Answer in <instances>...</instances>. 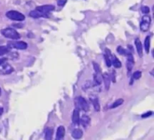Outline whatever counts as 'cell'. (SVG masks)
<instances>
[{
    "label": "cell",
    "instance_id": "cell-27",
    "mask_svg": "<svg viewBox=\"0 0 154 140\" xmlns=\"http://www.w3.org/2000/svg\"><path fill=\"white\" fill-rule=\"evenodd\" d=\"M141 11L146 14H148L150 12V8L147 6H142L141 7Z\"/></svg>",
    "mask_w": 154,
    "mask_h": 140
},
{
    "label": "cell",
    "instance_id": "cell-19",
    "mask_svg": "<svg viewBox=\"0 0 154 140\" xmlns=\"http://www.w3.org/2000/svg\"><path fill=\"white\" fill-rule=\"evenodd\" d=\"M102 81V75L101 72H96L94 75V83L96 85H100Z\"/></svg>",
    "mask_w": 154,
    "mask_h": 140
},
{
    "label": "cell",
    "instance_id": "cell-18",
    "mask_svg": "<svg viewBox=\"0 0 154 140\" xmlns=\"http://www.w3.org/2000/svg\"><path fill=\"white\" fill-rule=\"evenodd\" d=\"M72 135L75 139H79V138H81L83 136V131L80 129H74L72 133Z\"/></svg>",
    "mask_w": 154,
    "mask_h": 140
},
{
    "label": "cell",
    "instance_id": "cell-21",
    "mask_svg": "<svg viewBox=\"0 0 154 140\" xmlns=\"http://www.w3.org/2000/svg\"><path fill=\"white\" fill-rule=\"evenodd\" d=\"M150 36H147L144 40V48L147 53L150 52Z\"/></svg>",
    "mask_w": 154,
    "mask_h": 140
},
{
    "label": "cell",
    "instance_id": "cell-28",
    "mask_svg": "<svg viewBox=\"0 0 154 140\" xmlns=\"http://www.w3.org/2000/svg\"><path fill=\"white\" fill-rule=\"evenodd\" d=\"M67 0H58L57 1V4L59 6H64L66 5Z\"/></svg>",
    "mask_w": 154,
    "mask_h": 140
},
{
    "label": "cell",
    "instance_id": "cell-6",
    "mask_svg": "<svg viewBox=\"0 0 154 140\" xmlns=\"http://www.w3.org/2000/svg\"><path fill=\"white\" fill-rule=\"evenodd\" d=\"M127 57V61H126V67L129 72H131L133 68L134 65H135V60H134L133 55L132 54V53H130V51H128L126 52V55Z\"/></svg>",
    "mask_w": 154,
    "mask_h": 140
},
{
    "label": "cell",
    "instance_id": "cell-17",
    "mask_svg": "<svg viewBox=\"0 0 154 140\" xmlns=\"http://www.w3.org/2000/svg\"><path fill=\"white\" fill-rule=\"evenodd\" d=\"M53 132V128L51 127H47L45 130V138L47 140H51L52 138Z\"/></svg>",
    "mask_w": 154,
    "mask_h": 140
},
{
    "label": "cell",
    "instance_id": "cell-9",
    "mask_svg": "<svg viewBox=\"0 0 154 140\" xmlns=\"http://www.w3.org/2000/svg\"><path fill=\"white\" fill-rule=\"evenodd\" d=\"M29 16L33 18H39V17H48V14H45L43 12L40 11L38 10H33L30 11Z\"/></svg>",
    "mask_w": 154,
    "mask_h": 140
},
{
    "label": "cell",
    "instance_id": "cell-8",
    "mask_svg": "<svg viewBox=\"0 0 154 140\" xmlns=\"http://www.w3.org/2000/svg\"><path fill=\"white\" fill-rule=\"evenodd\" d=\"M90 101H91L92 103H93V107H94V109L96 110V111H100L101 108H100V104H99V98H98L96 95H93V96H90Z\"/></svg>",
    "mask_w": 154,
    "mask_h": 140
},
{
    "label": "cell",
    "instance_id": "cell-10",
    "mask_svg": "<svg viewBox=\"0 0 154 140\" xmlns=\"http://www.w3.org/2000/svg\"><path fill=\"white\" fill-rule=\"evenodd\" d=\"M105 63H106V65L108 67H110L111 66V60H112V54H111V51H110L109 49L106 48L105 49Z\"/></svg>",
    "mask_w": 154,
    "mask_h": 140
},
{
    "label": "cell",
    "instance_id": "cell-7",
    "mask_svg": "<svg viewBox=\"0 0 154 140\" xmlns=\"http://www.w3.org/2000/svg\"><path fill=\"white\" fill-rule=\"evenodd\" d=\"M54 8H55V7H54V5H45L38 6L35 9L36 10L43 12V13L48 14V13L52 11H54Z\"/></svg>",
    "mask_w": 154,
    "mask_h": 140
},
{
    "label": "cell",
    "instance_id": "cell-12",
    "mask_svg": "<svg viewBox=\"0 0 154 140\" xmlns=\"http://www.w3.org/2000/svg\"><path fill=\"white\" fill-rule=\"evenodd\" d=\"M102 80L105 82V89L107 90H109L110 88V85H111V78H110V75L108 73H104L102 75Z\"/></svg>",
    "mask_w": 154,
    "mask_h": 140
},
{
    "label": "cell",
    "instance_id": "cell-11",
    "mask_svg": "<svg viewBox=\"0 0 154 140\" xmlns=\"http://www.w3.org/2000/svg\"><path fill=\"white\" fill-rule=\"evenodd\" d=\"M72 122L74 124L79 125L80 124V113L79 110L75 108L72 114Z\"/></svg>",
    "mask_w": 154,
    "mask_h": 140
},
{
    "label": "cell",
    "instance_id": "cell-32",
    "mask_svg": "<svg viewBox=\"0 0 154 140\" xmlns=\"http://www.w3.org/2000/svg\"><path fill=\"white\" fill-rule=\"evenodd\" d=\"M1 93H2V90H1V88H0V96H1Z\"/></svg>",
    "mask_w": 154,
    "mask_h": 140
},
{
    "label": "cell",
    "instance_id": "cell-24",
    "mask_svg": "<svg viewBox=\"0 0 154 140\" xmlns=\"http://www.w3.org/2000/svg\"><path fill=\"white\" fill-rule=\"evenodd\" d=\"M141 75H142V73H141V71H136V72L133 74V78L135 80L139 79L141 77Z\"/></svg>",
    "mask_w": 154,
    "mask_h": 140
},
{
    "label": "cell",
    "instance_id": "cell-23",
    "mask_svg": "<svg viewBox=\"0 0 154 140\" xmlns=\"http://www.w3.org/2000/svg\"><path fill=\"white\" fill-rule=\"evenodd\" d=\"M10 51V48L8 46H0V56L7 54Z\"/></svg>",
    "mask_w": 154,
    "mask_h": 140
},
{
    "label": "cell",
    "instance_id": "cell-1",
    "mask_svg": "<svg viewBox=\"0 0 154 140\" xmlns=\"http://www.w3.org/2000/svg\"><path fill=\"white\" fill-rule=\"evenodd\" d=\"M1 33L5 38L13 39V40H17L20 38L19 33L16 31V30L13 28H5L4 30H2Z\"/></svg>",
    "mask_w": 154,
    "mask_h": 140
},
{
    "label": "cell",
    "instance_id": "cell-2",
    "mask_svg": "<svg viewBox=\"0 0 154 140\" xmlns=\"http://www.w3.org/2000/svg\"><path fill=\"white\" fill-rule=\"evenodd\" d=\"M75 105L77 109L83 110L84 111H87L89 110V105L87 100L82 96H78L75 99Z\"/></svg>",
    "mask_w": 154,
    "mask_h": 140
},
{
    "label": "cell",
    "instance_id": "cell-22",
    "mask_svg": "<svg viewBox=\"0 0 154 140\" xmlns=\"http://www.w3.org/2000/svg\"><path fill=\"white\" fill-rule=\"evenodd\" d=\"M123 102H124V100H123V99H117V100L115 101V102H114V103L111 105V108H117V107L120 106V105H121L123 103Z\"/></svg>",
    "mask_w": 154,
    "mask_h": 140
},
{
    "label": "cell",
    "instance_id": "cell-15",
    "mask_svg": "<svg viewBox=\"0 0 154 140\" xmlns=\"http://www.w3.org/2000/svg\"><path fill=\"white\" fill-rule=\"evenodd\" d=\"M65 132H66V130H65V127L63 126H60L57 129V137H56V139L60 140L63 139L65 136Z\"/></svg>",
    "mask_w": 154,
    "mask_h": 140
},
{
    "label": "cell",
    "instance_id": "cell-25",
    "mask_svg": "<svg viewBox=\"0 0 154 140\" xmlns=\"http://www.w3.org/2000/svg\"><path fill=\"white\" fill-rule=\"evenodd\" d=\"M117 52L119 53V54H122V55H126V52H127V51H126V50H125V49H123V48H122L121 46H119L118 48H117Z\"/></svg>",
    "mask_w": 154,
    "mask_h": 140
},
{
    "label": "cell",
    "instance_id": "cell-29",
    "mask_svg": "<svg viewBox=\"0 0 154 140\" xmlns=\"http://www.w3.org/2000/svg\"><path fill=\"white\" fill-rule=\"evenodd\" d=\"M152 114H153V112H152V111H148V112L142 114V115H141V117H149V116L151 115Z\"/></svg>",
    "mask_w": 154,
    "mask_h": 140
},
{
    "label": "cell",
    "instance_id": "cell-4",
    "mask_svg": "<svg viewBox=\"0 0 154 140\" xmlns=\"http://www.w3.org/2000/svg\"><path fill=\"white\" fill-rule=\"evenodd\" d=\"M151 24V18L149 15H144L141 18V24H140V28L141 31L147 32L149 30Z\"/></svg>",
    "mask_w": 154,
    "mask_h": 140
},
{
    "label": "cell",
    "instance_id": "cell-3",
    "mask_svg": "<svg viewBox=\"0 0 154 140\" xmlns=\"http://www.w3.org/2000/svg\"><path fill=\"white\" fill-rule=\"evenodd\" d=\"M6 17L8 19L15 21H23L25 20V16L22 13L17 11H9L6 13Z\"/></svg>",
    "mask_w": 154,
    "mask_h": 140
},
{
    "label": "cell",
    "instance_id": "cell-20",
    "mask_svg": "<svg viewBox=\"0 0 154 140\" xmlns=\"http://www.w3.org/2000/svg\"><path fill=\"white\" fill-rule=\"evenodd\" d=\"M111 64L114 66L115 68H120L121 67L122 64H121V62L118 60L116 56H113V58L111 60Z\"/></svg>",
    "mask_w": 154,
    "mask_h": 140
},
{
    "label": "cell",
    "instance_id": "cell-5",
    "mask_svg": "<svg viewBox=\"0 0 154 140\" xmlns=\"http://www.w3.org/2000/svg\"><path fill=\"white\" fill-rule=\"evenodd\" d=\"M8 46L10 48H14L19 50H25L28 47V45H27V43H26L24 42H8Z\"/></svg>",
    "mask_w": 154,
    "mask_h": 140
},
{
    "label": "cell",
    "instance_id": "cell-26",
    "mask_svg": "<svg viewBox=\"0 0 154 140\" xmlns=\"http://www.w3.org/2000/svg\"><path fill=\"white\" fill-rule=\"evenodd\" d=\"M93 68H94L95 72H101V69L98 63L93 62Z\"/></svg>",
    "mask_w": 154,
    "mask_h": 140
},
{
    "label": "cell",
    "instance_id": "cell-14",
    "mask_svg": "<svg viewBox=\"0 0 154 140\" xmlns=\"http://www.w3.org/2000/svg\"><path fill=\"white\" fill-rule=\"evenodd\" d=\"M135 45L136 47V50L138 51V54L139 55V57H142L143 56V47H142V43L141 42L139 39H136L135 40Z\"/></svg>",
    "mask_w": 154,
    "mask_h": 140
},
{
    "label": "cell",
    "instance_id": "cell-13",
    "mask_svg": "<svg viewBox=\"0 0 154 140\" xmlns=\"http://www.w3.org/2000/svg\"><path fill=\"white\" fill-rule=\"evenodd\" d=\"M80 123H81L84 128L88 127L90 123V118L87 115H83L82 117H80Z\"/></svg>",
    "mask_w": 154,
    "mask_h": 140
},
{
    "label": "cell",
    "instance_id": "cell-16",
    "mask_svg": "<svg viewBox=\"0 0 154 140\" xmlns=\"http://www.w3.org/2000/svg\"><path fill=\"white\" fill-rule=\"evenodd\" d=\"M14 71V69L8 64H5L3 65L2 69H1V74L2 75H8V74H11Z\"/></svg>",
    "mask_w": 154,
    "mask_h": 140
},
{
    "label": "cell",
    "instance_id": "cell-31",
    "mask_svg": "<svg viewBox=\"0 0 154 140\" xmlns=\"http://www.w3.org/2000/svg\"><path fill=\"white\" fill-rule=\"evenodd\" d=\"M2 114H3V108L0 107V117H1V116L2 115Z\"/></svg>",
    "mask_w": 154,
    "mask_h": 140
},
{
    "label": "cell",
    "instance_id": "cell-30",
    "mask_svg": "<svg viewBox=\"0 0 154 140\" xmlns=\"http://www.w3.org/2000/svg\"><path fill=\"white\" fill-rule=\"evenodd\" d=\"M5 59H0V66H2V65L3 64V63L5 62Z\"/></svg>",
    "mask_w": 154,
    "mask_h": 140
}]
</instances>
